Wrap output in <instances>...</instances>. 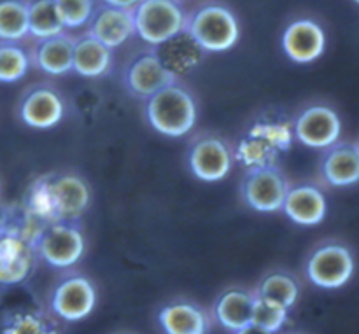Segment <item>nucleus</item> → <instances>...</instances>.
<instances>
[{
  "instance_id": "nucleus-35",
  "label": "nucleus",
  "mask_w": 359,
  "mask_h": 334,
  "mask_svg": "<svg viewBox=\"0 0 359 334\" xmlns=\"http://www.w3.org/2000/svg\"><path fill=\"white\" fill-rule=\"evenodd\" d=\"M356 144H358V147H359V140H358V142H356Z\"/></svg>"
},
{
  "instance_id": "nucleus-1",
  "label": "nucleus",
  "mask_w": 359,
  "mask_h": 334,
  "mask_svg": "<svg viewBox=\"0 0 359 334\" xmlns=\"http://www.w3.org/2000/svg\"><path fill=\"white\" fill-rule=\"evenodd\" d=\"M91 205L90 184L74 172H49L30 182L21 203V216L28 230L53 223H81Z\"/></svg>"
},
{
  "instance_id": "nucleus-25",
  "label": "nucleus",
  "mask_w": 359,
  "mask_h": 334,
  "mask_svg": "<svg viewBox=\"0 0 359 334\" xmlns=\"http://www.w3.org/2000/svg\"><path fill=\"white\" fill-rule=\"evenodd\" d=\"M67 32L60 14L56 11L55 0H28V35L35 41L55 37Z\"/></svg>"
},
{
  "instance_id": "nucleus-19",
  "label": "nucleus",
  "mask_w": 359,
  "mask_h": 334,
  "mask_svg": "<svg viewBox=\"0 0 359 334\" xmlns=\"http://www.w3.org/2000/svg\"><path fill=\"white\" fill-rule=\"evenodd\" d=\"M210 314L189 300H174L158 312V324L165 334H209Z\"/></svg>"
},
{
  "instance_id": "nucleus-8",
  "label": "nucleus",
  "mask_w": 359,
  "mask_h": 334,
  "mask_svg": "<svg viewBox=\"0 0 359 334\" xmlns=\"http://www.w3.org/2000/svg\"><path fill=\"white\" fill-rule=\"evenodd\" d=\"M39 261L49 268L70 270L86 254V237L79 223H53L41 228L35 237Z\"/></svg>"
},
{
  "instance_id": "nucleus-33",
  "label": "nucleus",
  "mask_w": 359,
  "mask_h": 334,
  "mask_svg": "<svg viewBox=\"0 0 359 334\" xmlns=\"http://www.w3.org/2000/svg\"><path fill=\"white\" fill-rule=\"evenodd\" d=\"M118 334H132V333H118Z\"/></svg>"
},
{
  "instance_id": "nucleus-20",
  "label": "nucleus",
  "mask_w": 359,
  "mask_h": 334,
  "mask_svg": "<svg viewBox=\"0 0 359 334\" xmlns=\"http://www.w3.org/2000/svg\"><path fill=\"white\" fill-rule=\"evenodd\" d=\"M255 294L245 287H228L216 298L210 310V319L231 333L251 326Z\"/></svg>"
},
{
  "instance_id": "nucleus-32",
  "label": "nucleus",
  "mask_w": 359,
  "mask_h": 334,
  "mask_svg": "<svg viewBox=\"0 0 359 334\" xmlns=\"http://www.w3.org/2000/svg\"><path fill=\"white\" fill-rule=\"evenodd\" d=\"M286 334H304V333H286Z\"/></svg>"
},
{
  "instance_id": "nucleus-3",
  "label": "nucleus",
  "mask_w": 359,
  "mask_h": 334,
  "mask_svg": "<svg viewBox=\"0 0 359 334\" xmlns=\"http://www.w3.org/2000/svg\"><path fill=\"white\" fill-rule=\"evenodd\" d=\"M146 121L154 132L168 139L189 135L198 121V104L188 86L177 81L163 88L144 105Z\"/></svg>"
},
{
  "instance_id": "nucleus-14",
  "label": "nucleus",
  "mask_w": 359,
  "mask_h": 334,
  "mask_svg": "<svg viewBox=\"0 0 359 334\" xmlns=\"http://www.w3.org/2000/svg\"><path fill=\"white\" fill-rule=\"evenodd\" d=\"M16 112L20 121L28 128L51 130L65 119L67 102L58 88L39 83L23 91Z\"/></svg>"
},
{
  "instance_id": "nucleus-21",
  "label": "nucleus",
  "mask_w": 359,
  "mask_h": 334,
  "mask_svg": "<svg viewBox=\"0 0 359 334\" xmlns=\"http://www.w3.org/2000/svg\"><path fill=\"white\" fill-rule=\"evenodd\" d=\"M74 42L76 35H70L69 32L37 41L30 51L32 65L37 67L41 72L55 77L72 72Z\"/></svg>"
},
{
  "instance_id": "nucleus-28",
  "label": "nucleus",
  "mask_w": 359,
  "mask_h": 334,
  "mask_svg": "<svg viewBox=\"0 0 359 334\" xmlns=\"http://www.w3.org/2000/svg\"><path fill=\"white\" fill-rule=\"evenodd\" d=\"M55 6L65 30H76L90 23L97 4L95 0H55Z\"/></svg>"
},
{
  "instance_id": "nucleus-23",
  "label": "nucleus",
  "mask_w": 359,
  "mask_h": 334,
  "mask_svg": "<svg viewBox=\"0 0 359 334\" xmlns=\"http://www.w3.org/2000/svg\"><path fill=\"white\" fill-rule=\"evenodd\" d=\"M300 293L302 287L297 277L291 275L290 272H284V270H273V272L266 273L259 280L258 286L252 289L255 298L279 305V307L286 308V310H291L298 303Z\"/></svg>"
},
{
  "instance_id": "nucleus-10",
  "label": "nucleus",
  "mask_w": 359,
  "mask_h": 334,
  "mask_svg": "<svg viewBox=\"0 0 359 334\" xmlns=\"http://www.w3.org/2000/svg\"><path fill=\"white\" fill-rule=\"evenodd\" d=\"M235 165L233 147L217 133H196L188 147V167L202 182H219L230 175Z\"/></svg>"
},
{
  "instance_id": "nucleus-22",
  "label": "nucleus",
  "mask_w": 359,
  "mask_h": 334,
  "mask_svg": "<svg viewBox=\"0 0 359 334\" xmlns=\"http://www.w3.org/2000/svg\"><path fill=\"white\" fill-rule=\"evenodd\" d=\"M114 55L112 49L102 44L100 41L88 32L77 35L74 42V62L72 70L86 79H98L111 72Z\"/></svg>"
},
{
  "instance_id": "nucleus-29",
  "label": "nucleus",
  "mask_w": 359,
  "mask_h": 334,
  "mask_svg": "<svg viewBox=\"0 0 359 334\" xmlns=\"http://www.w3.org/2000/svg\"><path fill=\"white\" fill-rule=\"evenodd\" d=\"M290 312L291 310H286V308L279 307V305H273V303H269V301H263V300H258V298H255L251 324L256 326V328L263 329V331L277 334L280 333V329H283L284 324L287 322Z\"/></svg>"
},
{
  "instance_id": "nucleus-36",
  "label": "nucleus",
  "mask_w": 359,
  "mask_h": 334,
  "mask_svg": "<svg viewBox=\"0 0 359 334\" xmlns=\"http://www.w3.org/2000/svg\"><path fill=\"white\" fill-rule=\"evenodd\" d=\"M0 191H2V186H0Z\"/></svg>"
},
{
  "instance_id": "nucleus-18",
  "label": "nucleus",
  "mask_w": 359,
  "mask_h": 334,
  "mask_svg": "<svg viewBox=\"0 0 359 334\" xmlns=\"http://www.w3.org/2000/svg\"><path fill=\"white\" fill-rule=\"evenodd\" d=\"M319 175L330 188H349L359 182V147L353 142H337L323 151Z\"/></svg>"
},
{
  "instance_id": "nucleus-2",
  "label": "nucleus",
  "mask_w": 359,
  "mask_h": 334,
  "mask_svg": "<svg viewBox=\"0 0 359 334\" xmlns=\"http://www.w3.org/2000/svg\"><path fill=\"white\" fill-rule=\"evenodd\" d=\"M293 142V119L283 111H262L248 123L231 147L235 163L244 170H252L279 165Z\"/></svg>"
},
{
  "instance_id": "nucleus-11",
  "label": "nucleus",
  "mask_w": 359,
  "mask_h": 334,
  "mask_svg": "<svg viewBox=\"0 0 359 334\" xmlns=\"http://www.w3.org/2000/svg\"><path fill=\"white\" fill-rule=\"evenodd\" d=\"M290 188V177L279 165L252 168L245 170L241 184V196L245 205L255 212L272 214L283 210Z\"/></svg>"
},
{
  "instance_id": "nucleus-17",
  "label": "nucleus",
  "mask_w": 359,
  "mask_h": 334,
  "mask_svg": "<svg viewBox=\"0 0 359 334\" xmlns=\"http://www.w3.org/2000/svg\"><path fill=\"white\" fill-rule=\"evenodd\" d=\"M86 32L109 49L119 48L135 35L133 11L100 4L95 7Z\"/></svg>"
},
{
  "instance_id": "nucleus-34",
  "label": "nucleus",
  "mask_w": 359,
  "mask_h": 334,
  "mask_svg": "<svg viewBox=\"0 0 359 334\" xmlns=\"http://www.w3.org/2000/svg\"><path fill=\"white\" fill-rule=\"evenodd\" d=\"M354 2H358V4H359V0H354Z\"/></svg>"
},
{
  "instance_id": "nucleus-27",
  "label": "nucleus",
  "mask_w": 359,
  "mask_h": 334,
  "mask_svg": "<svg viewBox=\"0 0 359 334\" xmlns=\"http://www.w3.org/2000/svg\"><path fill=\"white\" fill-rule=\"evenodd\" d=\"M30 65V53L20 42H0V83H18L27 76Z\"/></svg>"
},
{
  "instance_id": "nucleus-16",
  "label": "nucleus",
  "mask_w": 359,
  "mask_h": 334,
  "mask_svg": "<svg viewBox=\"0 0 359 334\" xmlns=\"http://www.w3.org/2000/svg\"><path fill=\"white\" fill-rule=\"evenodd\" d=\"M284 55L294 63L307 65L325 55L326 34L321 25L309 18L294 20L283 34Z\"/></svg>"
},
{
  "instance_id": "nucleus-13",
  "label": "nucleus",
  "mask_w": 359,
  "mask_h": 334,
  "mask_svg": "<svg viewBox=\"0 0 359 334\" xmlns=\"http://www.w3.org/2000/svg\"><path fill=\"white\" fill-rule=\"evenodd\" d=\"M179 74L168 69L156 48L139 53L126 63L123 70V84L132 97L147 100L163 88L177 83Z\"/></svg>"
},
{
  "instance_id": "nucleus-30",
  "label": "nucleus",
  "mask_w": 359,
  "mask_h": 334,
  "mask_svg": "<svg viewBox=\"0 0 359 334\" xmlns=\"http://www.w3.org/2000/svg\"><path fill=\"white\" fill-rule=\"evenodd\" d=\"M142 0H102V4L112 7H119V9H135Z\"/></svg>"
},
{
  "instance_id": "nucleus-9",
  "label": "nucleus",
  "mask_w": 359,
  "mask_h": 334,
  "mask_svg": "<svg viewBox=\"0 0 359 334\" xmlns=\"http://www.w3.org/2000/svg\"><path fill=\"white\" fill-rule=\"evenodd\" d=\"M97 286L79 272H67L49 293V312L63 322H79L93 314L97 307Z\"/></svg>"
},
{
  "instance_id": "nucleus-6",
  "label": "nucleus",
  "mask_w": 359,
  "mask_h": 334,
  "mask_svg": "<svg viewBox=\"0 0 359 334\" xmlns=\"http://www.w3.org/2000/svg\"><path fill=\"white\" fill-rule=\"evenodd\" d=\"M186 18L181 0H142L133 9L135 35L151 48H161L184 34Z\"/></svg>"
},
{
  "instance_id": "nucleus-12",
  "label": "nucleus",
  "mask_w": 359,
  "mask_h": 334,
  "mask_svg": "<svg viewBox=\"0 0 359 334\" xmlns=\"http://www.w3.org/2000/svg\"><path fill=\"white\" fill-rule=\"evenodd\" d=\"M294 140L309 149L326 151L342 137V119L339 112L326 104H312L293 118Z\"/></svg>"
},
{
  "instance_id": "nucleus-31",
  "label": "nucleus",
  "mask_w": 359,
  "mask_h": 334,
  "mask_svg": "<svg viewBox=\"0 0 359 334\" xmlns=\"http://www.w3.org/2000/svg\"><path fill=\"white\" fill-rule=\"evenodd\" d=\"M233 334H272V333H269V331H263V329H259V328H256V326H248V328H244V329H241V331H237V333H233Z\"/></svg>"
},
{
  "instance_id": "nucleus-26",
  "label": "nucleus",
  "mask_w": 359,
  "mask_h": 334,
  "mask_svg": "<svg viewBox=\"0 0 359 334\" xmlns=\"http://www.w3.org/2000/svg\"><path fill=\"white\" fill-rule=\"evenodd\" d=\"M28 37V0H0V42Z\"/></svg>"
},
{
  "instance_id": "nucleus-4",
  "label": "nucleus",
  "mask_w": 359,
  "mask_h": 334,
  "mask_svg": "<svg viewBox=\"0 0 359 334\" xmlns=\"http://www.w3.org/2000/svg\"><path fill=\"white\" fill-rule=\"evenodd\" d=\"M184 34L203 53H224L235 48L241 39V25L230 7L210 2L188 14Z\"/></svg>"
},
{
  "instance_id": "nucleus-5",
  "label": "nucleus",
  "mask_w": 359,
  "mask_h": 334,
  "mask_svg": "<svg viewBox=\"0 0 359 334\" xmlns=\"http://www.w3.org/2000/svg\"><path fill=\"white\" fill-rule=\"evenodd\" d=\"M39 258L21 214L13 221H0V286L27 282Z\"/></svg>"
},
{
  "instance_id": "nucleus-7",
  "label": "nucleus",
  "mask_w": 359,
  "mask_h": 334,
  "mask_svg": "<svg viewBox=\"0 0 359 334\" xmlns=\"http://www.w3.org/2000/svg\"><path fill=\"white\" fill-rule=\"evenodd\" d=\"M356 272L353 251L342 242H323L309 252L305 259V275L319 289H342Z\"/></svg>"
},
{
  "instance_id": "nucleus-24",
  "label": "nucleus",
  "mask_w": 359,
  "mask_h": 334,
  "mask_svg": "<svg viewBox=\"0 0 359 334\" xmlns=\"http://www.w3.org/2000/svg\"><path fill=\"white\" fill-rule=\"evenodd\" d=\"M2 334H65L56 317L42 310H16L2 321Z\"/></svg>"
},
{
  "instance_id": "nucleus-15",
  "label": "nucleus",
  "mask_w": 359,
  "mask_h": 334,
  "mask_svg": "<svg viewBox=\"0 0 359 334\" xmlns=\"http://www.w3.org/2000/svg\"><path fill=\"white\" fill-rule=\"evenodd\" d=\"M283 212L298 226H318L326 219L328 200L321 186L316 182H291Z\"/></svg>"
}]
</instances>
